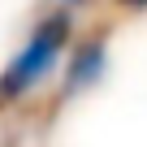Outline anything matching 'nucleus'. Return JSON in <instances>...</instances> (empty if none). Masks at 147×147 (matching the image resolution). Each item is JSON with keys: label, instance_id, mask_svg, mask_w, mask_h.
I'll return each mask as SVG.
<instances>
[{"label": "nucleus", "instance_id": "1", "mask_svg": "<svg viewBox=\"0 0 147 147\" xmlns=\"http://www.w3.org/2000/svg\"><path fill=\"white\" fill-rule=\"evenodd\" d=\"M69 35H74L69 9L48 13V18L30 30V39L9 56L5 74H0V104H13V100L30 95L48 74L61 65V56H65V48H69Z\"/></svg>", "mask_w": 147, "mask_h": 147}, {"label": "nucleus", "instance_id": "2", "mask_svg": "<svg viewBox=\"0 0 147 147\" xmlns=\"http://www.w3.org/2000/svg\"><path fill=\"white\" fill-rule=\"evenodd\" d=\"M104 39H87L78 52L69 56V87L78 91V87H91V82H100L104 78Z\"/></svg>", "mask_w": 147, "mask_h": 147}, {"label": "nucleus", "instance_id": "3", "mask_svg": "<svg viewBox=\"0 0 147 147\" xmlns=\"http://www.w3.org/2000/svg\"><path fill=\"white\" fill-rule=\"evenodd\" d=\"M117 5H125V9H147V0H117Z\"/></svg>", "mask_w": 147, "mask_h": 147}]
</instances>
